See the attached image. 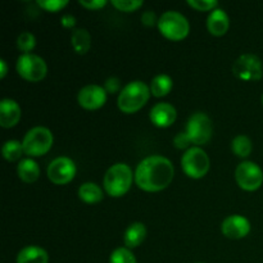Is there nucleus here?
I'll return each mask as SVG.
<instances>
[{"label":"nucleus","instance_id":"f257e3e1","mask_svg":"<svg viewBox=\"0 0 263 263\" xmlns=\"http://www.w3.org/2000/svg\"><path fill=\"white\" fill-rule=\"evenodd\" d=\"M175 167L163 156H149L135 170V184L144 192H161L172 182Z\"/></svg>","mask_w":263,"mask_h":263},{"label":"nucleus","instance_id":"f03ea898","mask_svg":"<svg viewBox=\"0 0 263 263\" xmlns=\"http://www.w3.org/2000/svg\"><path fill=\"white\" fill-rule=\"evenodd\" d=\"M151 94V87L145 82L140 81V80L130 81L122 87L120 95H118V108L127 115L138 112L146 104Z\"/></svg>","mask_w":263,"mask_h":263},{"label":"nucleus","instance_id":"7ed1b4c3","mask_svg":"<svg viewBox=\"0 0 263 263\" xmlns=\"http://www.w3.org/2000/svg\"><path fill=\"white\" fill-rule=\"evenodd\" d=\"M134 179H135V175L133 174L131 167L120 162L107 170L103 185H104V190L108 195L120 198L130 190Z\"/></svg>","mask_w":263,"mask_h":263},{"label":"nucleus","instance_id":"20e7f679","mask_svg":"<svg viewBox=\"0 0 263 263\" xmlns=\"http://www.w3.org/2000/svg\"><path fill=\"white\" fill-rule=\"evenodd\" d=\"M158 30L164 37L180 41L189 35L190 25L187 18L177 10H167L158 18Z\"/></svg>","mask_w":263,"mask_h":263},{"label":"nucleus","instance_id":"39448f33","mask_svg":"<svg viewBox=\"0 0 263 263\" xmlns=\"http://www.w3.org/2000/svg\"><path fill=\"white\" fill-rule=\"evenodd\" d=\"M53 141V134L48 127L36 126L26 133L22 141L23 152L30 157L44 156L51 149Z\"/></svg>","mask_w":263,"mask_h":263},{"label":"nucleus","instance_id":"423d86ee","mask_svg":"<svg viewBox=\"0 0 263 263\" xmlns=\"http://www.w3.org/2000/svg\"><path fill=\"white\" fill-rule=\"evenodd\" d=\"M210 157L199 146H192L181 158L182 171L192 179H202L210 170Z\"/></svg>","mask_w":263,"mask_h":263},{"label":"nucleus","instance_id":"0eeeda50","mask_svg":"<svg viewBox=\"0 0 263 263\" xmlns=\"http://www.w3.org/2000/svg\"><path fill=\"white\" fill-rule=\"evenodd\" d=\"M15 68L21 77L31 82L41 81L48 72V66H46L45 61L41 57L32 53L21 54L17 59Z\"/></svg>","mask_w":263,"mask_h":263},{"label":"nucleus","instance_id":"6e6552de","mask_svg":"<svg viewBox=\"0 0 263 263\" xmlns=\"http://www.w3.org/2000/svg\"><path fill=\"white\" fill-rule=\"evenodd\" d=\"M213 125L211 118L203 112H195L187 120L186 134L195 145H203L212 138Z\"/></svg>","mask_w":263,"mask_h":263},{"label":"nucleus","instance_id":"1a4fd4ad","mask_svg":"<svg viewBox=\"0 0 263 263\" xmlns=\"http://www.w3.org/2000/svg\"><path fill=\"white\" fill-rule=\"evenodd\" d=\"M233 72L243 81H258L263 76L262 61L254 54H241L234 62Z\"/></svg>","mask_w":263,"mask_h":263},{"label":"nucleus","instance_id":"9d476101","mask_svg":"<svg viewBox=\"0 0 263 263\" xmlns=\"http://www.w3.org/2000/svg\"><path fill=\"white\" fill-rule=\"evenodd\" d=\"M235 180L239 186L247 192L258 190L263 184V171L252 161H244L235 170Z\"/></svg>","mask_w":263,"mask_h":263},{"label":"nucleus","instance_id":"9b49d317","mask_svg":"<svg viewBox=\"0 0 263 263\" xmlns=\"http://www.w3.org/2000/svg\"><path fill=\"white\" fill-rule=\"evenodd\" d=\"M76 164L68 157H57L49 163L46 174L49 180L55 185H66L72 181L76 175Z\"/></svg>","mask_w":263,"mask_h":263},{"label":"nucleus","instance_id":"f8f14e48","mask_svg":"<svg viewBox=\"0 0 263 263\" xmlns=\"http://www.w3.org/2000/svg\"><path fill=\"white\" fill-rule=\"evenodd\" d=\"M107 95L108 92L105 91L104 86L90 84L80 90L77 95V102L85 109H99L107 102Z\"/></svg>","mask_w":263,"mask_h":263},{"label":"nucleus","instance_id":"ddd939ff","mask_svg":"<svg viewBox=\"0 0 263 263\" xmlns=\"http://www.w3.org/2000/svg\"><path fill=\"white\" fill-rule=\"evenodd\" d=\"M221 231L229 239H243L251 231V222L241 215H231L222 221Z\"/></svg>","mask_w":263,"mask_h":263},{"label":"nucleus","instance_id":"4468645a","mask_svg":"<svg viewBox=\"0 0 263 263\" xmlns=\"http://www.w3.org/2000/svg\"><path fill=\"white\" fill-rule=\"evenodd\" d=\"M151 121L157 127H168L176 121V108L170 103H157L151 109Z\"/></svg>","mask_w":263,"mask_h":263},{"label":"nucleus","instance_id":"2eb2a0df","mask_svg":"<svg viewBox=\"0 0 263 263\" xmlns=\"http://www.w3.org/2000/svg\"><path fill=\"white\" fill-rule=\"evenodd\" d=\"M20 104L15 100L5 98L0 102V126L4 128H10L17 125L21 120Z\"/></svg>","mask_w":263,"mask_h":263},{"label":"nucleus","instance_id":"dca6fc26","mask_svg":"<svg viewBox=\"0 0 263 263\" xmlns=\"http://www.w3.org/2000/svg\"><path fill=\"white\" fill-rule=\"evenodd\" d=\"M230 20L222 8H216L210 13L207 18V28L212 35L222 36L228 32Z\"/></svg>","mask_w":263,"mask_h":263},{"label":"nucleus","instance_id":"f3484780","mask_svg":"<svg viewBox=\"0 0 263 263\" xmlns=\"http://www.w3.org/2000/svg\"><path fill=\"white\" fill-rule=\"evenodd\" d=\"M146 238V228L143 222H133L123 233V243L126 248L133 249L140 246Z\"/></svg>","mask_w":263,"mask_h":263},{"label":"nucleus","instance_id":"a211bd4d","mask_svg":"<svg viewBox=\"0 0 263 263\" xmlns=\"http://www.w3.org/2000/svg\"><path fill=\"white\" fill-rule=\"evenodd\" d=\"M48 252L39 246H27L17 254V263H48Z\"/></svg>","mask_w":263,"mask_h":263},{"label":"nucleus","instance_id":"6ab92c4d","mask_svg":"<svg viewBox=\"0 0 263 263\" xmlns=\"http://www.w3.org/2000/svg\"><path fill=\"white\" fill-rule=\"evenodd\" d=\"M17 174L23 182L31 184V182H35L40 176V167L32 158L21 159L17 166Z\"/></svg>","mask_w":263,"mask_h":263},{"label":"nucleus","instance_id":"aec40b11","mask_svg":"<svg viewBox=\"0 0 263 263\" xmlns=\"http://www.w3.org/2000/svg\"><path fill=\"white\" fill-rule=\"evenodd\" d=\"M79 198L87 204H95L103 199V190L95 182H84L79 187Z\"/></svg>","mask_w":263,"mask_h":263},{"label":"nucleus","instance_id":"412c9836","mask_svg":"<svg viewBox=\"0 0 263 263\" xmlns=\"http://www.w3.org/2000/svg\"><path fill=\"white\" fill-rule=\"evenodd\" d=\"M174 87V81L166 73H159L151 82V92L157 98L166 97Z\"/></svg>","mask_w":263,"mask_h":263},{"label":"nucleus","instance_id":"4be33fe9","mask_svg":"<svg viewBox=\"0 0 263 263\" xmlns=\"http://www.w3.org/2000/svg\"><path fill=\"white\" fill-rule=\"evenodd\" d=\"M71 44L74 51L79 54H85L91 46V36L85 28H76L71 35Z\"/></svg>","mask_w":263,"mask_h":263},{"label":"nucleus","instance_id":"5701e85b","mask_svg":"<svg viewBox=\"0 0 263 263\" xmlns=\"http://www.w3.org/2000/svg\"><path fill=\"white\" fill-rule=\"evenodd\" d=\"M252 140L246 135H238L233 139L231 141V149H233L234 154L241 158H247L249 154L252 153Z\"/></svg>","mask_w":263,"mask_h":263},{"label":"nucleus","instance_id":"b1692460","mask_svg":"<svg viewBox=\"0 0 263 263\" xmlns=\"http://www.w3.org/2000/svg\"><path fill=\"white\" fill-rule=\"evenodd\" d=\"M2 153L3 157H4L7 161L15 162L18 161V159H21V157H22V154L25 153V152H23V145L21 141L8 140L3 144Z\"/></svg>","mask_w":263,"mask_h":263},{"label":"nucleus","instance_id":"393cba45","mask_svg":"<svg viewBox=\"0 0 263 263\" xmlns=\"http://www.w3.org/2000/svg\"><path fill=\"white\" fill-rule=\"evenodd\" d=\"M109 263H138L133 252L126 247L115 249L109 257Z\"/></svg>","mask_w":263,"mask_h":263},{"label":"nucleus","instance_id":"a878e982","mask_svg":"<svg viewBox=\"0 0 263 263\" xmlns=\"http://www.w3.org/2000/svg\"><path fill=\"white\" fill-rule=\"evenodd\" d=\"M36 46V39L33 36V33L28 32V31H23L18 35L17 37V48L21 51H23V54H27L32 50Z\"/></svg>","mask_w":263,"mask_h":263},{"label":"nucleus","instance_id":"bb28decb","mask_svg":"<svg viewBox=\"0 0 263 263\" xmlns=\"http://www.w3.org/2000/svg\"><path fill=\"white\" fill-rule=\"evenodd\" d=\"M112 5L122 12H134L143 5L141 0H112Z\"/></svg>","mask_w":263,"mask_h":263},{"label":"nucleus","instance_id":"cd10ccee","mask_svg":"<svg viewBox=\"0 0 263 263\" xmlns=\"http://www.w3.org/2000/svg\"><path fill=\"white\" fill-rule=\"evenodd\" d=\"M37 4L48 12H59L68 5V0H37Z\"/></svg>","mask_w":263,"mask_h":263},{"label":"nucleus","instance_id":"c85d7f7f","mask_svg":"<svg viewBox=\"0 0 263 263\" xmlns=\"http://www.w3.org/2000/svg\"><path fill=\"white\" fill-rule=\"evenodd\" d=\"M187 4L194 9L199 10V12H205V10L216 9L218 5V2L216 0H187Z\"/></svg>","mask_w":263,"mask_h":263},{"label":"nucleus","instance_id":"c756f323","mask_svg":"<svg viewBox=\"0 0 263 263\" xmlns=\"http://www.w3.org/2000/svg\"><path fill=\"white\" fill-rule=\"evenodd\" d=\"M104 89L108 94H116V92H121V80L118 77L112 76L108 77L104 82Z\"/></svg>","mask_w":263,"mask_h":263},{"label":"nucleus","instance_id":"7c9ffc66","mask_svg":"<svg viewBox=\"0 0 263 263\" xmlns=\"http://www.w3.org/2000/svg\"><path fill=\"white\" fill-rule=\"evenodd\" d=\"M192 140H190L189 135L186 134V131L184 133H179L174 139V145L179 149H189Z\"/></svg>","mask_w":263,"mask_h":263},{"label":"nucleus","instance_id":"2f4dec72","mask_svg":"<svg viewBox=\"0 0 263 263\" xmlns=\"http://www.w3.org/2000/svg\"><path fill=\"white\" fill-rule=\"evenodd\" d=\"M79 4L90 10H98L100 8L105 7L107 2L105 0H79Z\"/></svg>","mask_w":263,"mask_h":263},{"label":"nucleus","instance_id":"473e14b6","mask_svg":"<svg viewBox=\"0 0 263 263\" xmlns=\"http://www.w3.org/2000/svg\"><path fill=\"white\" fill-rule=\"evenodd\" d=\"M141 22H143V25L148 26V27H152L156 23L158 25V20H157V15L153 10H146V12H144L143 15H141Z\"/></svg>","mask_w":263,"mask_h":263},{"label":"nucleus","instance_id":"72a5a7b5","mask_svg":"<svg viewBox=\"0 0 263 263\" xmlns=\"http://www.w3.org/2000/svg\"><path fill=\"white\" fill-rule=\"evenodd\" d=\"M61 23L63 27L72 28L74 25H76V18H74V15H72V14H64V15H62Z\"/></svg>","mask_w":263,"mask_h":263},{"label":"nucleus","instance_id":"f704fd0d","mask_svg":"<svg viewBox=\"0 0 263 263\" xmlns=\"http://www.w3.org/2000/svg\"><path fill=\"white\" fill-rule=\"evenodd\" d=\"M7 72H8L7 62H5L4 59H0V77H2V79H4L5 74H7Z\"/></svg>","mask_w":263,"mask_h":263},{"label":"nucleus","instance_id":"c9c22d12","mask_svg":"<svg viewBox=\"0 0 263 263\" xmlns=\"http://www.w3.org/2000/svg\"><path fill=\"white\" fill-rule=\"evenodd\" d=\"M262 104H263V95H262Z\"/></svg>","mask_w":263,"mask_h":263},{"label":"nucleus","instance_id":"e433bc0d","mask_svg":"<svg viewBox=\"0 0 263 263\" xmlns=\"http://www.w3.org/2000/svg\"><path fill=\"white\" fill-rule=\"evenodd\" d=\"M200 263H202V262H200Z\"/></svg>","mask_w":263,"mask_h":263}]
</instances>
